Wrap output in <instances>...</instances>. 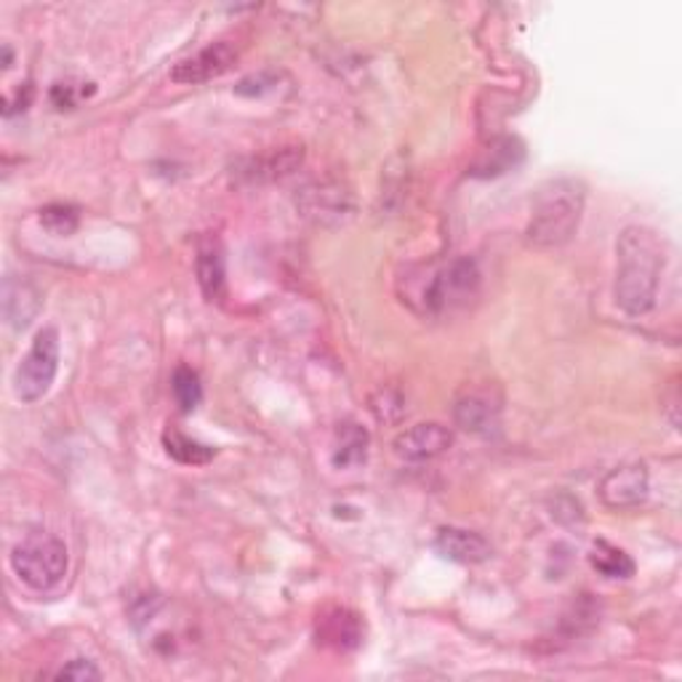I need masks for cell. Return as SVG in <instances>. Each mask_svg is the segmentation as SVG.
<instances>
[{"instance_id":"obj_1","label":"cell","mask_w":682,"mask_h":682,"mask_svg":"<svg viewBox=\"0 0 682 682\" xmlns=\"http://www.w3.org/2000/svg\"><path fill=\"white\" fill-rule=\"evenodd\" d=\"M664 248L653 230L632 224L616 243V305L624 312L640 318L651 312L659 296Z\"/></svg>"},{"instance_id":"obj_2","label":"cell","mask_w":682,"mask_h":682,"mask_svg":"<svg viewBox=\"0 0 682 682\" xmlns=\"http://www.w3.org/2000/svg\"><path fill=\"white\" fill-rule=\"evenodd\" d=\"M584 203H587V187L578 179H557L539 192L533 205L531 224H528V241L533 246L557 248L576 235L582 224Z\"/></svg>"},{"instance_id":"obj_3","label":"cell","mask_w":682,"mask_h":682,"mask_svg":"<svg viewBox=\"0 0 682 682\" xmlns=\"http://www.w3.org/2000/svg\"><path fill=\"white\" fill-rule=\"evenodd\" d=\"M67 546L51 533H32L11 552V568L19 582L38 592H49L62 584V578L67 576Z\"/></svg>"},{"instance_id":"obj_4","label":"cell","mask_w":682,"mask_h":682,"mask_svg":"<svg viewBox=\"0 0 682 682\" xmlns=\"http://www.w3.org/2000/svg\"><path fill=\"white\" fill-rule=\"evenodd\" d=\"M60 371V333L56 328H43L32 339V347L14 371V395L22 403H38L49 395Z\"/></svg>"},{"instance_id":"obj_5","label":"cell","mask_w":682,"mask_h":682,"mask_svg":"<svg viewBox=\"0 0 682 682\" xmlns=\"http://www.w3.org/2000/svg\"><path fill=\"white\" fill-rule=\"evenodd\" d=\"M480 286V273L478 264L472 259H454L440 273L433 275L429 286L424 288L422 299L427 312H446L450 307L465 305L469 296H475Z\"/></svg>"},{"instance_id":"obj_6","label":"cell","mask_w":682,"mask_h":682,"mask_svg":"<svg viewBox=\"0 0 682 682\" xmlns=\"http://www.w3.org/2000/svg\"><path fill=\"white\" fill-rule=\"evenodd\" d=\"M648 488H651V480H648L646 465H624L610 469L597 491H600L603 504L610 510H632L648 499Z\"/></svg>"},{"instance_id":"obj_7","label":"cell","mask_w":682,"mask_h":682,"mask_svg":"<svg viewBox=\"0 0 682 682\" xmlns=\"http://www.w3.org/2000/svg\"><path fill=\"white\" fill-rule=\"evenodd\" d=\"M454 446V435L448 427L437 422H424L416 427L405 429L395 437V454L411 465H422V461H433L443 456Z\"/></svg>"},{"instance_id":"obj_8","label":"cell","mask_w":682,"mask_h":682,"mask_svg":"<svg viewBox=\"0 0 682 682\" xmlns=\"http://www.w3.org/2000/svg\"><path fill=\"white\" fill-rule=\"evenodd\" d=\"M237 60V49L233 43H214V46H205L198 51L190 60H182L177 67L171 70V81L182 83V86H195V83L214 81L219 75L227 73Z\"/></svg>"},{"instance_id":"obj_9","label":"cell","mask_w":682,"mask_h":682,"mask_svg":"<svg viewBox=\"0 0 682 682\" xmlns=\"http://www.w3.org/2000/svg\"><path fill=\"white\" fill-rule=\"evenodd\" d=\"M454 422L469 435H493L501 422V405L491 392H465L454 405Z\"/></svg>"},{"instance_id":"obj_10","label":"cell","mask_w":682,"mask_h":682,"mask_svg":"<svg viewBox=\"0 0 682 682\" xmlns=\"http://www.w3.org/2000/svg\"><path fill=\"white\" fill-rule=\"evenodd\" d=\"M435 550L450 563L461 565H478L491 557V544L480 533L467 531V528H440L435 536Z\"/></svg>"},{"instance_id":"obj_11","label":"cell","mask_w":682,"mask_h":682,"mask_svg":"<svg viewBox=\"0 0 682 682\" xmlns=\"http://www.w3.org/2000/svg\"><path fill=\"white\" fill-rule=\"evenodd\" d=\"M41 291L30 280L9 275L3 283V315L14 331H24L41 312Z\"/></svg>"},{"instance_id":"obj_12","label":"cell","mask_w":682,"mask_h":682,"mask_svg":"<svg viewBox=\"0 0 682 682\" xmlns=\"http://www.w3.org/2000/svg\"><path fill=\"white\" fill-rule=\"evenodd\" d=\"M318 640L333 651H355L363 642V621L347 608H331L318 619Z\"/></svg>"},{"instance_id":"obj_13","label":"cell","mask_w":682,"mask_h":682,"mask_svg":"<svg viewBox=\"0 0 682 682\" xmlns=\"http://www.w3.org/2000/svg\"><path fill=\"white\" fill-rule=\"evenodd\" d=\"M195 273L205 299L222 301L227 294V269H224V251L216 237H205L198 246Z\"/></svg>"},{"instance_id":"obj_14","label":"cell","mask_w":682,"mask_h":682,"mask_svg":"<svg viewBox=\"0 0 682 682\" xmlns=\"http://www.w3.org/2000/svg\"><path fill=\"white\" fill-rule=\"evenodd\" d=\"M525 158V150L523 145H520L514 137H504V139H497L491 141V147L488 150L480 152V158L475 160L472 166V173L475 177H501V173L512 171L514 166L523 163Z\"/></svg>"},{"instance_id":"obj_15","label":"cell","mask_w":682,"mask_h":682,"mask_svg":"<svg viewBox=\"0 0 682 682\" xmlns=\"http://www.w3.org/2000/svg\"><path fill=\"white\" fill-rule=\"evenodd\" d=\"M301 205L307 216L326 222L328 216L341 219L350 211V195L337 184H312L301 192Z\"/></svg>"},{"instance_id":"obj_16","label":"cell","mask_w":682,"mask_h":682,"mask_svg":"<svg viewBox=\"0 0 682 682\" xmlns=\"http://www.w3.org/2000/svg\"><path fill=\"white\" fill-rule=\"evenodd\" d=\"M369 443L371 437L363 427L355 422L341 424L337 433V448H333V467L337 469H352L358 465H363L365 456H369Z\"/></svg>"},{"instance_id":"obj_17","label":"cell","mask_w":682,"mask_h":682,"mask_svg":"<svg viewBox=\"0 0 682 682\" xmlns=\"http://www.w3.org/2000/svg\"><path fill=\"white\" fill-rule=\"evenodd\" d=\"M301 158H305L301 147H286V150L273 152V156L254 160L251 169L246 171V177L251 182H269V179L288 177V173H294L296 166L301 163Z\"/></svg>"},{"instance_id":"obj_18","label":"cell","mask_w":682,"mask_h":682,"mask_svg":"<svg viewBox=\"0 0 682 682\" xmlns=\"http://www.w3.org/2000/svg\"><path fill=\"white\" fill-rule=\"evenodd\" d=\"M592 568L605 578H632L635 576V560L619 546L608 542H595L589 555Z\"/></svg>"},{"instance_id":"obj_19","label":"cell","mask_w":682,"mask_h":682,"mask_svg":"<svg viewBox=\"0 0 682 682\" xmlns=\"http://www.w3.org/2000/svg\"><path fill=\"white\" fill-rule=\"evenodd\" d=\"M163 446L166 450H169L171 459H177L179 465H187V467L209 465V461L216 456V448L203 446V443L192 440V437H187L182 433H166Z\"/></svg>"},{"instance_id":"obj_20","label":"cell","mask_w":682,"mask_h":682,"mask_svg":"<svg viewBox=\"0 0 682 682\" xmlns=\"http://www.w3.org/2000/svg\"><path fill=\"white\" fill-rule=\"evenodd\" d=\"M171 392H173V401H177L179 405V411H182V414H192V411H195L203 401L201 376H198L192 369H187V365H179V369L173 371Z\"/></svg>"},{"instance_id":"obj_21","label":"cell","mask_w":682,"mask_h":682,"mask_svg":"<svg viewBox=\"0 0 682 682\" xmlns=\"http://www.w3.org/2000/svg\"><path fill=\"white\" fill-rule=\"evenodd\" d=\"M41 224L49 230L51 235L70 237L75 233V230H78L81 214H78V209H73V205L51 203L41 211Z\"/></svg>"},{"instance_id":"obj_22","label":"cell","mask_w":682,"mask_h":682,"mask_svg":"<svg viewBox=\"0 0 682 682\" xmlns=\"http://www.w3.org/2000/svg\"><path fill=\"white\" fill-rule=\"evenodd\" d=\"M56 680H78V682H86V680H99L102 678V672L99 669H96V664L94 661H88V659H73V661H67V664H64L60 672L54 674Z\"/></svg>"},{"instance_id":"obj_23","label":"cell","mask_w":682,"mask_h":682,"mask_svg":"<svg viewBox=\"0 0 682 682\" xmlns=\"http://www.w3.org/2000/svg\"><path fill=\"white\" fill-rule=\"evenodd\" d=\"M30 102H32V88L28 86V83H24V86L17 88L14 96L9 94L3 99V115H6V118H11V115L24 113V109L30 107Z\"/></svg>"},{"instance_id":"obj_24","label":"cell","mask_w":682,"mask_h":682,"mask_svg":"<svg viewBox=\"0 0 682 682\" xmlns=\"http://www.w3.org/2000/svg\"><path fill=\"white\" fill-rule=\"evenodd\" d=\"M81 96H86V94L75 92L73 83H56V86L51 88V102H54V105L60 107V109L75 107V105H78Z\"/></svg>"},{"instance_id":"obj_25","label":"cell","mask_w":682,"mask_h":682,"mask_svg":"<svg viewBox=\"0 0 682 682\" xmlns=\"http://www.w3.org/2000/svg\"><path fill=\"white\" fill-rule=\"evenodd\" d=\"M273 88V81H267V75H251V78L241 81V86L235 88L241 96H259Z\"/></svg>"},{"instance_id":"obj_26","label":"cell","mask_w":682,"mask_h":682,"mask_svg":"<svg viewBox=\"0 0 682 682\" xmlns=\"http://www.w3.org/2000/svg\"><path fill=\"white\" fill-rule=\"evenodd\" d=\"M3 67L6 70L11 67V49L9 46H3Z\"/></svg>"}]
</instances>
